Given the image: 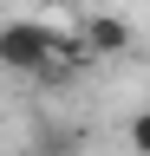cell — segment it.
<instances>
[{
  "label": "cell",
  "instance_id": "cell-3",
  "mask_svg": "<svg viewBox=\"0 0 150 156\" xmlns=\"http://www.w3.org/2000/svg\"><path fill=\"white\" fill-rule=\"evenodd\" d=\"M130 150H137V156H150V104L130 117Z\"/></svg>",
  "mask_w": 150,
  "mask_h": 156
},
{
  "label": "cell",
  "instance_id": "cell-2",
  "mask_svg": "<svg viewBox=\"0 0 150 156\" xmlns=\"http://www.w3.org/2000/svg\"><path fill=\"white\" fill-rule=\"evenodd\" d=\"M79 46H85V58H118V52L137 46V33H130L118 13H85L79 20Z\"/></svg>",
  "mask_w": 150,
  "mask_h": 156
},
{
  "label": "cell",
  "instance_id": "cell-1",
  "mask_svg": "<svg viewBox=\"0 0 150 156\" xmlns=\"http://www.w3.org/2000/svg\"><path fill=\"white\" fill-rule=\"evenodd\" d=\"M0 65L7 72H52V26H39V20H0Z\"/></svg>",
  "mask_w": 150,
  "mask_h": 156
}]
</instances>
